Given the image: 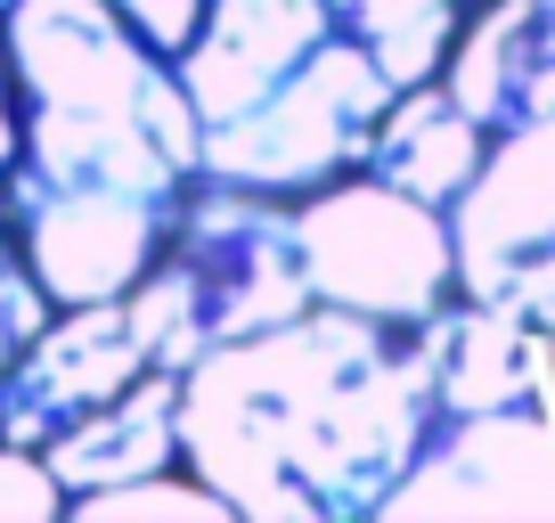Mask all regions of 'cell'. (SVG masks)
I'll return each mask as SVG.
<instances>
[{
  "instance_id": "obj_14",
  "label": "cell",
  "mask_w": 555,
  "mask_h": 523,
  "mask_svg": "<svg viewBox=\"0 0 555 523\" xmlns=\"http://www.w3.org/2000/svg\"><path fill=\"white\" fill-rule=\"evenodd\" d=\"M482 156H490L482 123H474L441 82H409V90H392V106H384L360 173H376V180H392V189H409V196H425V205L450 213V196L482 173Z\"/></svg>"
},
{
  "instance_id": "obj_13",
  "label": "cell",
  "mask_w": 555,
  "mask_h": 523,
  "mask_svg": "<svg viewBox=\"0 0 555 523\" xmlns=\"http://www.w3.org/2000/svg\"><path fill=\"white\" fill-rule=\"evenodd\" d=\"M172 401H180V377L147 368V377H139L122 401L90 409V418H74L66 434L41 442V467L66 483V507H74V499H90V490H106V483H131V474L172 467V458H180Z\"/></svg>"
},
{
  "instance_id": "obj_23",
  "label": "cell",
  "mask_w": 555,
  "mask_h": 523,
  "mask_svg": "<svg viewBox=\"0 0 555 523\" xmlns=\"http://www.w3.org/2000/svg\"><path fill=\"white\" fill-rule=\"evenodd\" d=\"M0 9H9V0H0Z\"/></svg>"
},
{
  "instance_id": "obj_12",
  "label": "cell",
  "mask_w": 555,
  "mask_h": 523,
  "mask_svg": "<svg viewBox=\"0 0 555 523\" xmlns=\"http://www.w3.org/2000/svg\"><path fill=\"white\" fill-rule=\"evenodd\" d=\"M434 401L441 418H482V409H555L547 401V335L490 303L450 295L434 319Z\"/></svg>"
},
{
  "instance_id": "obj_21",
  "label": "cell",
  "mask_w": 555,
  "mask_h": 523,
  "mask_svg": "<svg viewBox=\"0 0 555 523\" xmlns=\"http://www.w3.org/2000/svg\"><path fill=\"white\" fill-rule=\"evenodd\" d=\"M547 401H555V328H547Z\"/></svg>"
},
{
  "instance_id": "obj_7",
  "label": "cell",
  "mask_w": 555,
  "mask_h": 523,
  "mask_svg": "<svg viewBox=\"0 0 555 523\" xmlns=\"http://www.w3.org/2000/svg\"><path fill=\"white\" fill-rule=\"evenodd\" d=\"M34 279L50 286V303H115L147 279V262L164 254L172 205L131 189H34V180H0Z\"/></svg>"
},
{
  "instance_id": "obj_8",
  "label": "cell",
  "mask_w": 555,
  "mask_h": 523,
  "mask_svg": "<svg viewBox=\"0 0 555 523\" xmlns=\"http://www.w3.org/2000/svg\"><path fill=\"white\" fill-rule=\"evenodd\" d=\"M384 515H555V409L441 418Z\"/></svg>"
},
{
  "instance_id": "obj_17",
  "label": "cell",
  "mask_w": 555,
  "mask_h": 523,
  "mask_svg": "<svg viewBox=\"0 0 555 523\" xmlns=\"http://www.w3.org/2000/svg\"><path fill=\"white\" fill-rule=\"evenodd\" d=\"M50 319H57V303H50V286L34 279L25 238H17V213H9V196H0V377L25 360V344H34Z\"/></svg>"
},
{
  "instance_id": "obj_22",
  "label": "cell",
  "mask_w": 555,
  "mask_h": 523,
  "mask_svg": "<svg viewBox=\"0 0 555 523\" xmlns=\"http://www.w3.org/2000/svg\"><path fill=\"white\" fill-rule=\"evenodd\" d=\"M539 9H555V0H539Z\"/></svg>"
},
{
  "instance_id": "obj_20",
  "label": "cell",
  "mask_w": 555,
  "mask_h": 523,
  "mask_svg": "<svg viewBox=\"0 0 555 523\" xmlns=\"http://www.w3.org/2000/svg\"><path fill=\"white\" fill-rule=\"evenodd\" d=\"M17 140H25V123H17V66H9V34H0V180L17 173Z\"/></svg>"
},
{
  "instance_id": "obj_15",
  "label": "cell",
  "mask_w": 555,
  "mask_h": 523,
  "mask_svg": "<svg viewBox=\"0 0 555 523\" xmlns=\"http://www.w3.org/2000/svg\"><path fill=\"white\" fill-rule=\"evenodd\" d=\"M327 9H335V34H351L392 74V90H409V82H434L441 74L450 41L466 34V17L482 0H327Z\"/></svg>"
},
{
  "instance_id": "obj_6",
  "label": "cell",
  "mask_w": 555,
  "mask_h": 523,
  "mask_svg": "<svg viewBox=\"0 0 555 523\" xmlns=\"http://www.w3.org/2000/svg\"><path fill=\"white\" fill-rule=\"evenodd\" d=\"M450 245L466 303L555 328V115L490 140L482 173L450 196Z\"/></svg>"
},
{
  "instance_id": "obj_1",
  "label": "cell",
  "mask_w": 555,
  "mask_h": 523,
  "mask_svg": "<svg viewBox=\"0 0 555 523\" xmlns=\"http://www.w3.org/2000/svg\"><path fill=\"white\" fill-rule=\"evenodd\" d=\"M434 425L425 319H367L335 303L212 344L180 368L172 401L180 467L261 523L384 515Z\"/></svg>"
},
{
  "instance_id": "obj_2",
  "label": "cell",
  "mask_w": 555,
  "mask_h": 523,
  "mask_svg": "<svg viewBox=\"0 0 555 523\" xmlns=\"http://www.w3.org/2000/svg\"><path fill=\"white\" fill-rule=\"evenodd\" d=\"M17 66V180L34 189H131L172 205L196 180L205 123L115 0H9L0 9Z\"/></svg>"
},
{
  "instance_id": "obj_3",
  "label": "cell",
  "mask_w": 555,
  "mask_h": 523,
  "mask_svg": "<svg viewBox=\"0 0 555 523\" xmlns=\"http://www.w3.org/2000/svg\"><path fill=\"white\" fill-rule=\"evenodd\" d=\"M384 106H392V74L351 34H327L278 90H261L245 115L212 123L196 180H229V189H261V196H311L367 164Z\"/></svg>"
},
{
  "instance_id": "obj_10",
  "label": "cell",
  "mask_w": 555,
  "mask_h": 523,
  "mask_svg": "<svg viewBox=\"0 0 555 523\" xmlns=\"http://www.w3.org/2000/svg\"><path fill=\"white\" fill-rule=\"evenodd\" d=\"M335 34V9L327 0H205V17H196L189 50L172 58L180 90H189L196 123H229L278 90L319 41Z\"/></svg>"
},
{
  "instance_id": "obj_9",
  "label": "cell",
  "mask_w": 555,
  "mask_h": 523,
  "mask_svg": "<svg viewBox=\"0 0 555 523\" xmlns=\"http://www.w3.org/2000/svg\"><path fill=\"white\" fill-rule=\"evenodd\" d=\"M139 377H147V344H139L122 295L115 303H66V311L25 344V360L0 377V434L41 450V442L66 434L74 418L122 401Z\"/></svg>"
},
{
  "instance_id": "obj_4",
  "label": "cell",
  "mask_w": 555,
  "mask_h": 523,
  "mask_svg": "<svg viewBox=\"0 0 555 523\" xmlns=\"http://www.w3.org/2000/svg\"><path fill=\"white\" fill-rule=\"evenodd\" d=\"M295 238H302L311 303H335V311L434 319L457 295L450 213L376 173H344L327 189L295 196Z\"/></svg>"
},
{
  "instance_id": "obj_18",
  "label": "cell",
  "mask_w": 555,
  "mask_h": 523,
  "mask_svg": "<svg viewBox=\"0 0 555 523\" xmlns=\"http://www.w3.org/2000/svg\"><path fill=\"white\" fill-rule=\"evenodd\" d=\"M66 515V483L41 467V450L0 434V523H57Z\"/></svg>"
},
{
  "instance_id": "obj_11",
  "label": "cell",
  "mask_w": 555,
  "mask_h": 523,
  "mask_svg": "<svg viewBox=\"0 0 555 523\" xmlns=\"http://www.w3.org/2000/svg\"><path fill=\"white\" fill-rule=\"evenodd\" d=\"M434 82L482 123L490 140L555 115V9H539V0H482L466 17V34L450 41Z\"/></svg>"
},
{
  "instance_id": "obj_19",
  "label": "cell",
  "mask_w": 555,
  "mask_h": 523,
  "mask_svg": "<svg viewBox=\"0 0 555 523\" xmlns=\"http://www.w3.org/2000/svg\"><path fill=\"white\" fill-rule=\"evenodd\" d=\"M115 17L131 25L156 58H180L189 34H196V17H205V0H115Z\"/></svg>"
},
{
  "instance_id": "obj_16",
  "label": "cell",
  "mask_w": 555,
  "mask_h": 523,
  "mask_svg": "<svg viewBox=\"0 0 555 523\" xmlns=\"http://www.w3.org/2000/svg\"><path fill=\"white\" fill-rule=\"evenodd\" d=\"M66 515H82V523H131V515H164V523H229L237 507H229L196 467H180V458H172V467H156V474H131V483H106V490H90V499H74Z\"/></svg>"
},
{
  "instance_id": "obj_5",
  "label": "cell",
  "mask_w": 555,
  "mask_h": 523,
  "mask_svg": "<svg viewBox=\"0 0 555 523\" xmlns=\"http://www.w3.org/2000/svg\"><path fill=\"white\" fill-rule=\"evenodd\" d=\"M156 270L205 319V344H229V335H254V328H278V319L311 311L295 196L189 180L172 196V229H164Z\"/></svg>"
}]
</instances>
